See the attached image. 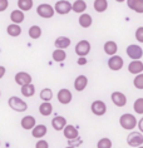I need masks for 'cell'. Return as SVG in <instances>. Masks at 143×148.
I'll list each match as a JSON object with an SVG mask.
<instances>
[{"mask_svg":"<svg viewBox=\"0 0 143 148\" xmlns=\"http://www.w3.org/2000/svg\"><path fill=\"white\" fill-rule=\"evenodd\" d=\"M78 64L79 65H86L87 64V59L86 58H79L78 59Z\"/></svg>","mask_w":143,"mask_h":148,"instance_id":"obj_42","label":"cell"},{"mask_svg":"<svg viewBox=\"0 0 143 148\" xmlns=\"http://www.w3.org/2000/svg\"><path fill=\"white\" fill-rule=\"evenodd\" d=\"M63 134L68 140H73V139H75V138H78L79 137V132H78V129H77L74 125L67 124V127L63 129Z\"/></svg>","mask_w":143,"mask_h":148,"instance_id":"obj_14","label":"cell"},{"mask_svg":"<svg viewBox=\"0 0 143 148\" xmlns=\"http://www.w3.org/2000/svg\"><path fill=\"white\" fill-rule=\"evenodd\" d=\"M65 148H74V147H70V146H67V147H65Z\"/></svg>","mask_w":143,"mask_h":148,"instance_id":"obj_43","label":"cell"},{"mask_svg":"<svg viewBox=\"0 0 143 148\" xmlns=\"http://www.w3.org/2000/svg\"><path fill=\"white\" fill-rule=\"evenodd\" d=\"M6 33H8L12 38H16V36H19L21 34V28H20V25L10 24V25H8V28H6Z\"/></svg>","mask_w":143,"mask_h":148,"instance_id":"obj_27","label":"cell"},{"mask_svg":"<svg viewBox=\"0 0 143 148\" xmlns=\"http://www.w3.org/2000/svg\"><path fill=\"white\" fill-rule=\"evenodd\" d=\"M128 8L138 14H143V0H127Z\"/></svg>","mask_w":143,"mask_h":148,"instance_id":"obj_20","label":"cell"},{"mask_svg":"<svg viewBox=\"0 0 143 148\" xmlns=\"http://www.w3.org/2000/svg\"><path fill=\"white\" fill-rule=\"evenodd\" d=\"M119 124H120V127L123 129H126V131H133V129L137 127L138 121L133 114L124 113L119 117Z\"/></svg>","mask_w":143,"mask_h":148,"instance_id":"obj_1","label":"cell"},{"mask_svg":"<svg viewBox=\"0 0 143 148\" xmlns=\"http://www.w3.org/2000/svg\"><path fill=\"white\" fill-rule=\"evenodd\" d=\"M72 10L77 14H84L87 10V3L84 0H75L72 4Z\"/></svg>","mask_w":143,"mask_h":148,"instance_id":"obj_23","label":"cell"},{"mask_svg":"<svg viewBox=\"0 0 143 148\" xmlns=\"http://www.w3.org/2000/svg\"><path fill=\"white\" fill-rule=\"evenodd\" d=\"M40 99L44 102H48L50 103V101L53 99V90L50 89V88H44L40 92Z\"/></svg>","mask_w":143,"mask_h":148,"instance_id":"obj_32","label":"cell"},{"mask_svg":"<svg viewBox=\"0 0 143 148\" xmlns=\"http://www.w3.org/2000/svg\"><path fill=\"white\" fill-rule=\"evenodd\" d=\"M137 127H138V129H139V132L143 134V117L141 118V119L138 121V124H137Z\"/></svg>","mask_w":143,"mask_h":148,"instance_id":"obj_40","label":"cell"},{"mask_svg":"<svg viewBox=\"0 0 143 148\" xmlns=\"http://www.w3.org/2000/svg\"><path fill=\"white\" fill-rule=\"evenodd\" d=\"M54 10L59 15H67L69 12H72V3L68 0H59L54 4Z\"/></svg>","mask_w":143,"mask_h":148,"instance_id":"obj_6","label":"cell"},{"mask_svg":"<svg viewBox=\"0 0 143 148\" xmlns=\"http://www.w3.org/2000/svg\"><path fill=\"white\" fill-rule=\"evenodd\" d=\"M8 104L15 112H25L28 109V103L23 101L21 98L16 97V95H13V97H10L8 99Z\"/></svg>","mask_w":143,"mask_h":148,"instance_id":"obj_2","label":"cell"},{"mask_svg":"<svg viewBox=\"0 0 143 148\" xmlns=\"http://www.w3.org/2000/svg\"><path fill=\"white\" fill-rule=\"evenodd\" d=\"M135 40H137L138 43H143V27H139L137 30H135Z\"/></svg>","mask_w":143,"mask_h":148,"instance_id":"obj_36","label":"cell"},{"mask_svg":"<svg viewBox=\"0 0 143 148\" xmlns=\"http://www.w3.org/2000/svg\"><path fill=\"white\" fill-rule=\"evenodd\" d=\"M21 95L23 97H33V95L35 94V87H34V84H28V86H24V87H21Z\"/></svg>","mask_w":143,"mask_h":148,"instance_id":"obj_31","label":"cell"},{"mask_svg":"<svg viewBox=\"0 0 143 148\" xmlns=\"http://www.w3.org/2000/svg\"><path fill=\"white\" fill-rule=\"evenodd\" d=\"M35 148H49V143L44 139H39L38 142L35 143Z\"/></svg>","mask_w":143,"mask_h":148,"instance_id":"obj_38","label":"cell"},{"mask_svg":"<svg viewBox=\"0 0 143 148\" xmlns=\"http://www.w3.org/2000/svg\"><path fill=\"white\" fill-rule=\"evenodd\" d=\"M133 109L137 114H143V98H138L133 104Z\"/></svg>","mask_w":143,"mask_h":148,"instance_id":"obj_35","label":"cell"},{"mask_svg":"<svg viewBox=\"0 0 143 148\" xmlns=\"http://www.w3.org/2000/svg\"><path fill=\"white\" fill-rule=\"evenodd\" d=\"M20 125L23 129H25V131H33L34 127L36 125V121L33 116H25V117L21 118Z\"/></svg>","mask_w":143,"mask_h":148,"instance_id":"obj_13","label":"cell"},{"mask_svg":"<svg viewBox=\"0 0 143 148\" xmlns=\"http://www.w3.org/2000/svg\"><path fill=\"white\" fill-rule=\"evenodd\" d=\"M47 133H48V128L45 124H36L34 129L31 131V136L35 139H43Z\"/></svg>","mask_w":143,"mask_h":148,"instance_id":"obj_16","label":"cell"},{"mask_svg":"<svg viewBox=\"0 0 143 148\" xmlns=\"http://www.w3.org/2000/svg\"><path fill=\"white\" fill-rule=\"evenodd\" d=\"M93 8L97 13H104L108 9V1L107 0H94Z\"/></svg>","mask_w":143,"mask_h":148,"instance_id":"obj_26","label":"cell"},{"mask_svg":"<svg viewBox=\"0 0 143 148\" xmlns=\"http://www.w3.org/2000/svg\"><path fill=\"white\" fill-rule=\"evenodd\" d=\"M36 14H38L40 18H44V19H50V18L54 16L55 10H54V6L44 3V4L38 5V8H36Z\"/></svg>","mask_w":143,"mask_h":148,"instance_id":"obj_4","label":"cell"},{"mask_svg":"<svg viewBox=\"0 0 143 148\" xmlns=\"http://www.w3.org/2000/svg\"><path fill=\"white\" fill-rule=\"evenodd\" d=\"M9 6V1L8 0H0V13L5 12Z\"/></svg>","mask_w":143,"mask_h":148,"instance_id":"obj_39","label":"cell"},{"mask_svg":"<svg viewBox=\"0 0 143 148\" xmlns=\"http://www.w3.org/2000/svg\"><path fill=\"white\" fill-rule=\"evenodd\" d=\"M57 98H58V102H59L60 104H69L73 99V95H72V92L69 89L63 88V89H60L58 92Z\"/></svg>","mask_w":143,"mask_h":148,"instance_id":"obj_12","label":"cell"},{"mask_svg":"<svg viewBox=\"0 0 143 148\" xmlns=\"http://www.w3.org/2000/svg\"><path fill=\"white\" fill-rule=\"evenodd\" d=\"M103 50H104L105 54L109 55V57H113V55H117V51H118V45H117V43L113 42V40H108V42L104 43Z\"/></svg>","mask_w":143,"mask_h":148,"instance_id":"obj_17","label":"cell"},{"mask_svg":"<svg viewBox=\"0 0 143 148\" xmlns=\"http://www.w3.org/2000/svg\"><path fill=\"white\" fill-rule=\"evenodd\" d=\"M68 143H69L68 146L77 148L78 146H80V144L83 143V140H82V138H80V137H78V138H75V139H73V140H68Z\"/></svg>","mask_w":143,"mask_h":148,"instance_id":"obj_37","label":"cell"},{"mask_svg":"<svg viewBox=\"0 0 143 148\" xmlns=\"http://www.w3.org/2000/svg\"><path fill=\"white\" fill-rule=\"evenodd\" d=\"M97 148H112V140L109 138H101L97 143Z\"/></svg>","mask_w":143,"mask_h":148,"instance_id":"obj_34","label":"cell"},{"mask_svg":"<svg viewBox=\"0 0 143 148\" xmlns=\"http://www.w3.org/2000/svg\"><path fill=\"white\" fill-rule=\"evenodd\" d=\"M33 0H18V8L21 12H29V10H31L33 8Z\"/></svg>","mask_w":143,"mask_h":148,"instance_id":"obj_29","label":"cell"},{"mask_svg":"<svg viewBox=\"0 0 143 148\" xmlns=\"http://www.w3.org/2000/svg\"><path fill=\"white\" fill-rule=\"evenodd\" d=\"M108 68L113 70V72H118V70H120L123 68L124 65V60L122 57H119V55H113V57H111L108 59Z\"/></svg>","mask_w":143,"mask_h":148,"instance_id":"obj_8","label":"cell"},{"mask_svg":"<svg viewBox=\"0 0 143 148\" xmlns=\"http://www.w3.org/2000/svg\"><path fill=\"white\" fill-rule=\"evenodd\" d=\"M0 97H1V92H0Z\"/></svg>","mask_w":143,"mask_h":148,"instance_id":"obj_45","label":"cell"},{"mask_svg":"<svg viewBox=\"0 0 143 148\" xmlns=\"http://www.w3.org/2000/svg\"><path fill=\"white\" fill-rule=\"evenodd\" d=\"M53 112V106L52 103H48V102H43L42 104L39 106V113L42 114L43 117H48L50 116Z\"/></svg>","mask_w":143,"mask_h":148,"instance_id":"obj_25","label":"cell"},{"mask_svg":"<svg viewBox=\"0 0 143 148\" xmlns=\"http://www.w3.org/2000/svg\"><path fill=\"white\" fill-rule=\"evenodd\" d=\"M0 144H1V143H0Z\"/></svg>","mask_w":143,"mask_h":148,"instance_id":"obj_46","label":"cell"},{"mask_svg":"<svg viewBox=\"0 0 143 148\" xmlns=\"http://www.w3.org/2000/svg\"><path fill=\"white\" fill-rule=\"evenodd\" d=\"M52 127L55 129V131H63V129L67 127V119L62 116L54 117L52 121Z\"/></svg>","mask_w":143,"mask_h":148,"instance_id":"obj_19","label":"cell"},{"mask_svg":"<svg viewBox=\"0 0 143 148\" xmlns=\"http://www.w3.org/2000/svg\"><path fill=\"white\" fill-rule=\"evenodd\" d=\"M14 80H15V83L18 86L20 87H24V86H28V84H31V75L27 72H19L15 74V77H14Z\"/></svg>","mask_w":143,"mask_h":148,"instance_id":"obj_10","label":"cell"},{"mask_svg":"<svg viewBox=\"0 0 143 148\" xmlns=\"http://www.w3.org/2000/svg\"><path fill=\"white\" fill-rule=\"evenodd\" d=\"M127 144L133 148H138L143 146V134L141 132L132 131L127 137Z\"/></svg>","mask_w":143,"mask_h":148,"instance_id":"obj_3","label":"cell"},{"mask_svg":"<svg viewBox=\"0 0 143 148\" xmlns=\"http://www.w3.org/2000/svg\"><path fill=\"white\" fill-rule=\"evenodd\" d=\"M28 34L31 39H35V40L39 39L40 36H42V28H40L39 25H31V27L29 28Z\"/></svg>","mask_w":143,"mask_h":148,"instance_id":"obj_30","label":"cell"},{"mask_svg":"<svg viewBox=\"0 0 143 148\" xmlns=\"http://www.w3.org/2000/svg\"><path fill=\"white\" fill-rule=\"evenodd\" d=\"M128 72H129L131 74H134V75L142 74L143 73V62L132 60L129 64H128Z\"/></svg>","mask_w":143,"mask_h":148,"instance_id":"obj_15","label":"cell"},{"mask_svg":"<svg viewBox=\"0 0 143 148\" xmlns=\"http://www.w3.org/2000/svg\"><path fill=\"white\" fill-rule=\"evenodd\" d=\"M138 148H143V146H141V147H138Z\"/></svg>","mask_w":143,"mask_h":148,"instance_id":"obj_44","label":"cell"},{"mask_svg":"<svg viewBox=\"0 0 143 148\" xmlns=\"http://www.w3.org/2000/svg\"><path fill=\"white\" fill-rule=\"evenodd\" d=\"M88 86V78L86 75H78L74 80V89L77 92H83Z\"/></svg>","mask_w":143,"mask_h":148,"instance_id":"obj_18","label":"cell"},{"mask_svg":"<svg viewBox=\"0 0 143 148\" xmlns=\"http://www.w3.org/2000/svg\"><path fill=\"white\" fill-rule=\"evenodd\" d=\"M78 23L82 28H89L92 27V24H93V19H92V16L89 15V14L84 13V14H80L79 19H78Z\"/></svg>","mask_w":143,"mask_h":148,"instance_id":"obj_24","label":"cell"},{"mask_svg":"<svg viewBox=\"0 0 143 148\" xmlns=\"http://www.w3.org/2000/svg\"><path fill=\"white\" fill-rule=\"evenodd\" d=\"M54 45H55L57 49H67L70 45V39L68 38V36H58L55 39V42H54Z\"/></svg>","mask_w":143,"mask_h":148,"instance_id":"obj_22","label":"cell"},{"mask_svg":"<svg viewBox=\"0 0 143 148\" xmlns=\"http://www.w3.org/2000/svg\"><path fill=\"white\" fill-rule=\"evenodd\" d=\"M74 50L79 58H86L90 51V43L88 40H80L75 44Z\"/></svg>","mask_w":143,"mask_h":148,"instance_id":"obj_5","label":"cell"},{"mask_svg":"<svg viewBox=\"0 0 143 148\" xmlns=\"http://www.w3.org/2000/svg\"><path fill=\"white\" fill-rule=\"evenodd\" d=\"M52 58H53V60L57 63L64 62L65 59H67V53H65V50L55 49V50H53V53H52Z\"/></svg>","mask_w":143,"mask_h":148,"instance_id":"obj_28","label":"cell"},{"mask_svg":"<svg viewBox=\"0 0 143 148\" xmlns=\"http://www.w3.org/2000/svg\"><path fill=\"white\" fill-rule=\"evenodd\" d=\"M133 86H134L135 89L143 90V73H142V74H138V75L134 77V79H133Z\"/></svg>","mask_w":143,"mask_h":148,"instance_id":"obj_33","label":"cell"},{"mask_svg":"<svg viewBox=\"0 0 143 148\" xmlns=\"http://www.w3.org/2000/svg\"><path fill=\"white\" fill-rule=\"evenodd\" d=\"M126 51H127V55L132 60H139L143 57V49L138 44H131V45H128Z\"/></svg>","mask_w":143,"mask_h":148,"instance_id":"obj_7","label":"cell"},{"mask_svg":"<svg viewBox=\"0 0 143 148\" xmlns=\"http://www.w3.org/2000/svg\"><path fill=\"white\" fill-rule=\"evenodd\" d=\"M5 72H6L5 66L0 65V79H1V78H3V77H4V75H5Z\"/></svg>","mask_w":143,"mask_h":148,"instance_id":"obj_41","label":"cell"},{"mask_svg":"<svg viewBox=\"0 0 143 148\" xmlns=\"http://www.w3.org/2000/svg\"><path fill=\"white\" fill-rule=\"evenodd\" d=\"M111 99L116 107H124L127 104V97L124 93H122V92H118V90L113 92L112 95H111Z\"/></svg>","mask_w":143,"mask_h":148,"instance_id":"obj_11","label":"cell"},{"mask_svg":"<svg viewBox=\"0 0 143 148\" xmlns=\"http://www.w3.org/2000/svg\"><path fill=\"white\" fill-rule=\"evenodd\" d=\"M25 19V15H24V13L21 12V10H13L12 14H10V20H12V24H16V25H19L21 24L24 21Z\"/></svg>","mask_w":143,"mask_h":148,"instance_id":"obj_21","label":"cell"},{"mask_svg":"<svg viewBox=\"0 0 143 148\" xmlns=\"http://www.w3.org/2000/svg\"><path fill=\"white\" fill-rule=\"evenodd\" d=\"M90 110H92V113L97 117L104 116L105 112H107V104H105L103 101H94L90 106Z\"/></svg>","mask_w":143,"mask_h":148,"instance_id":"obj_9","label":"cell"}]
</instances>
